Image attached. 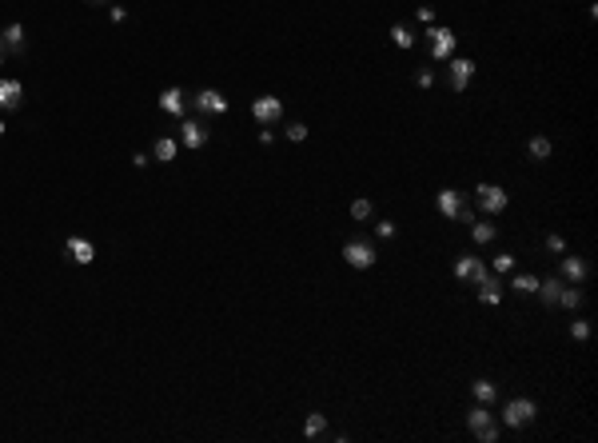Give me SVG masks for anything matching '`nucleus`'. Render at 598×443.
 <instances>
[{
    "instance_id": "f257e3e1",
    "label": "nucleus",
    "mask_w": 598,
    "mask_h": 443,
    "mask_svg": "<svg viewBox=\"0 0 598 443\" xmlns=\"http://www.w3.org/2000/svg\"><path fill=\"white\" fill-rule=\"evenodd\" d=\"M475 200H479V208H483L486 216H503V212L510 208V192L499 188V184H486V180L475 188Z\"/></svg>"
},
{
    "instance_id": "f03ea898",
    "label": "nucleus",
    "mask_w": 598,
    "mask_h": 443,
    "mask_svg": "<svg viewBox=\"0 0 598 443\" xmlns=\"http://www.w3.org/2000/svg\"><path fill=\"white\" fill-rule=\"evenodd\" d=\"M343 260L355 268V272H367V268H375V248H371L367 240H347L343 244Z\"/></svg>"
},
{
    "instance_id": "7ed1b4c3",
    "label": "nucleus",
    "mask_w": 598,
    "mask_h": 443,
    "mask_svg": "<svg viewBox=\"0 0 598 443\" xmlns=\"http://www.w3.org/2000/svg\"><path fill=\"white\" fill-rule=\"evenodd\" d=\"M534 416H538L534 399H506V407H503V423H506V427H527Z\"/></svg>"
},
{
    "instance_id": "20e7f679",
    "label": "nucleus",
    "mask_w": 598,
    "mask_h": 443,
    "mask_svg": "<svg viewBox=\"0 0 598 443\" xmlns=\"http://www.w3.org/2000/svg\"><path fill=\"white\" fill-rule=\"evenodd\" d=\"M192 108L204 112V116H224L228 112V96L220 92V88H204V92L192 96Z\"/></svg>"
},
{
    "instance_id": "39448f33",
    "label": "nucleus",
    "mask_w": 598,
    "mask_h": 443,
    "mask_svg": "<svg viewBox=\"0 0 598 443\" xmlns=\"http://www.w3.org/2000/svg\"><path fill=\"white\" fill-rule=\"evenodd\" d=\"M427 40H431V60L435 64L455 56V32L451 28H427Z\"/></svg>"
},
{
    "instance_id": "423d86ee",
    "label": "nucleus",
    "mask_w": 598,
    "mask_h": 443,
    "mask_svg": "<svg viewBox=\"0 0 598 443\" xmlns=\"http://www.w3.org/2000/svg\"><path fill=\"white\" fill-rule=\"evenodd\" d=\"M252 116L259 120V124H279V120H283V100H279V96H255Z\"/></svg>"
},
{
    "instance_id": "0eeeda50",
    "label": "nucleus",
    "mask_w": 598,
    "mask_h": 443,
    "mask_svg": "<svg viewBox=\"0 0 598 443\" xmlns=\"http://www.w3.org/2000/svg\"><path fill=\"white\" fill-rule=\"evenodd\" d=\"M475 60H467V56H451L447 60V72H451V88L455 92H467V84H471V76H475Z\"/></svg>"
},
{
    "instance_id": "6e6552de",
    "label": "nucleus",
    "mask_w": 598,
    "mask_h": 443,
    "mask_svg": "<svg viewBox=\"0 0 598 443\" xmlns=\"http://www.w3.org/2000/svg\"><path fill=\"white\" fill-rule=\"evenodd\" d=\"M211 140V132H207L204 120H180V144L184 148H204Z\"/></svg>"
},
{
    "instance_id": "1a4fd4ad",
    "label": "nucleus",
    "mask_w": 598,
    "mask_h": 443,
    "mask_svg": "<svg viewBox=\"0 0 598 443\" xmlns=\"http://www.w3.org/2000/svg\"><path fill=\"white\" fill-rule=\"evenodd\" d=\"M558 276L567 283H582L586 276H590V264L582 256H562V264H558Z\"/></svg>"
},
{
    "instance_id": "9d476101",
    "label": "nucleus",
    "mask_w": 598,
    "mask_h": 443,
    "mask_svg": "<svg viewBox=\"0 0 598 443\" xmlns=\"http://www.w3.org/2000/svg\"><path fill=\"white\" fill-rule=\"evenodd\" d=\"M64 252H68L76 264H92V260H96V244H92V240H84V236H68V240H64Z\"/></svg>"
},
{
    "instance_id": "9b49d317",
    "label": "nucleus",
    "mask_w": 598,
    "mask_h": 443,
    "mask_svg": "<svg viewBox=\"0 0 598 443\" xmlns=\"http://www.w3.org/2000/svg\"><path fill=\"white\" fill-rule=\"evenodd\" d=\"M435 208L447 216V220H459V212H463V192H455V188H443L435 196Z\"/></svg>"
},
{
    "instance_id": "f8f14e48",
    "label": "nucleus",
    "mask_w": 598,
    "mask_h": 443,
    "mask_svg": "<svg viewBox=\"0 0 598 443\" xmlns=\"http://www.w3.org/2000/svg\"><path fill=\"white\" fill-rule=\"evenodd\" d=\"M0 52H12V56H24V24H8L0 32Z\"/></svg>"
},
{
    "instance_id": "ddd939ff",
    "label": "nucleus",
    "mask_w": 598,
    "mask_h": 443,
    "mask_svg": "<svg viewBox=\"0 0 598 443\" xmlns=\"http://www.w3.org/2000/svg\"><path fill=\"white\" fill-rule=\"evenodd\" d=\"M21 100H24V84H21V80H0V108L16 112Z\"/></svg>"
},
{
    "instance_id": "4468645a",
    "label": "nucleus",
    "mask_w": 598,
    "mask_h": 443,
    "mask_svg": "<svg viewBox=\"0 0 598 443\" xmlns=\"http://www.w3.org/2000/svg\"><path fill=\"white\" fill-rule=\"evenodd\" d=\"M160 108L168 112V116H184V108H187L184 88H164V92H160Z\"/></svg>"
},
{
    "instance_id": "2eb2a0df",
    "label": "nucleus",
    "mask_w": 598,
    "mask_h": 443,
    "mask_svg": "<svg viewBox=\"0 0 598 443\" xmlns=\"http://www.w3.org/2000/svg\"><path fill=\"white\" fill-rule=\"evenodd\" d=\"M562 276H547V280H538V292L534 296H543V307H558V292H562Z\"/></svg>"
},
{
    "instance_id": "dca6fc26",
    "label": "nucleus",
    "mask_w": 598,
    "mask_h": 443,
    "mask_svg": "<svg viewBox=\"0 0 598 443\" xmlns=\"http://www.w3.org/2000/svg\"><path fill=\"white\" fill-rule=\"evenodd\" d=\"M495 416H491V403H475L471 412H467V427H471V435H479L483 427H491Z\"/></svg>"
},
{
    "instance_id": "f3484780",
    "label": "nucleus",
    "mask_w": 598,
    "mask_h": 443,
    "mask_svg": "<svg viewBox=\"0 0 598 443\" xmlns=\"http://www.w3.org/2000/svg\"><path fill=\"white\" fill-rule=\"evenodd\" d=\"M176 152H180V144L172 140V136H160V140L152 144V160H160V164H172Z\"/></svg>"
},
{
    "instance_id": "a211bd4d",
    "label": "nucleus",
    "mask_w": 598,
    "mask_h": 443,
    "mask_svg": "<svg viewBox=\"0 0 598 443\" xmlns=\"http://www.w3.org/2000/svg\"><path fill=\"white\" fill-rule=\"evenodd\" d=\"M471 396H475V403H495V399H499V388H495L491 379H475V383H471Z\"/></svg>"
},
{
    "instance_id": "6ab92c4d",
    "label": "nucleus",
    "mask_w": 598,
    "mask_h": 443,
    "mask_svg": "<svg viewBox=\"0 0 598 443\" xmlns=\"http://www.w3.org/2000/svg\"><path fill=\"white\" fill-rule=\"evenodd\" d=\"M495 236H499V224H479V216L471 220V240L475 244H491Z\"/></svg>"
},
{
    "instance_id": "aec40b11",
    "label": "nucleus",
    "mask_w": 598,
    "mask_h": 443,
    "mask_svg": "<svg viewBox=\"0 0 598 443\" xmlns=\"http://www.w3.org/2000/svg\"><path fill=\"white\" fill-rule=\"evenodd\" d=\"M323 431H327V416L311 412V416H307V423H303V435H307V440H320Z\"/></svg>"
},
{
    "instance_id": "412c9836",
    "label": "nucleus",
    "mask_w": 598,
    "mask_h": 443,
    "mask_svg": "<svg viewBox=\"0 0 598 443\" xmlns=\"http://www.w3.org/2000/svg\"><path fill=\"white\" fill-rule=\"evenodd\" d=\"M479 300H483L486 307H499V303H503V283L491 280L486 288H479Z\"/></svg>"
},
{
    "instance_id": "4be33fe9",
    "label": "nucleus",
    "mask_w": 598,
    "mask_h": 443,
    "mask_svg": "<svg viewBox=\"0 0 598 443\" xmlns=\"http://www.w3.org/2000/svg\"><path fill=\"white\" fill-rule=\"evenodd\" d=\"M510 288H515L519 296H534V292H538V276L523 272V276H515V280H510Z\"/></svg>"
},
{
    "instance_id": "5701e85b",
    "label": "nucleus",
    "mask_w": 598,
    "mask_h": 443,
    "mask_svg": "<svg viewBox=\"0 0 598 443\" xmlns=\"http://www.w3.org/2000/svg\"><path fill=\"white\" fill-rule=\"evenodd\" d=\"M558 303L575 312L578 303H582V292H578V283H562V292H558Z\"/></svg>"
},
{
    "instance_id": "b1692460",
    "label": "nucleus",
    "mask_w": 598,
    "mask_h": 443,
    "mask_svg": "<svg viewBox=\"0 0 598 443\" xmlns=\"http://www.w3.org/2000/svg\"><path fill=\"white\" fill-rule=\"evenodd\" d=\"M527 152H530V160H551V140L547 136H534L527 144Z\"/></svg>"
},
{
    "instance_id": "393cba45",
    "label": "nucleus",
    "mask_w": 598,
    "mask_h": 443,
    "mask_svg": "<svg viewBox=\"0 0 598 443\" xmlns=\"http://www.w3.org/2000/svg\"><path fill=\"white\" fill-rule=\"evenodd\" d=\"M391 40L399 48H415V32L407 28V24H395V28H391Z\"/></svg>"
},
{
    "instance_id": "a878e982",
    "label": "nucleus",
    "mask_w": 598,
    "mask_h": 443,
    "mask_svg": "<svg viewBox=\"0 0 598 443\" xmlns=\"http://www.w3.org/2000/svg\"><path fill=\"white\" fill-rule=\"evenodd\" d=\"M475 264H479V256H459V260H455V280H471Z\"/></svg>"
},
{
    "instance_id": "bb28decb",
    "label": "nucleus",
    "mask_w": 598,
    "mask_h": 443,
    "mask_svg": "<svg viewBox=\"0 0 598 443\" xmlns=\"http://www.w3.org/2000/svg\"><path fill=\"white\" fill-rule=\"evenodd\" d=\"M351 220H371V200H351Z\"/></svg>"
},
{
    "instance_id": "cd10ccee",
    "label": "nucleus",
    "mask_w": 598,
    "mask_h": 443,
    "mask_svg": "<svg viewBox=\"0 0 598 443\" xmlns=\"http://www.w3.org/2000/svg\"><path fill=\"white\" fill-rule=\"evenodd\" d=\"M471 280H475V288H486V283L495 280V276H491V268H486L483 260H479V264H475V272H471Z\"/></svg>"
},
{
    "instance_id": "c85d7f7f",
    "label": "nucleus",
    "mask_w": 598,
    "mask_h": 443,
    "mask_svg": "<svg viewBox=\"0 0 598 443\" xmlns=\"http://www.w3.org/2000/svg\"><path fill=\"white\" fill-rule=\"evenodd\" d=\"M571 340H578V344L590 340V324H586V320H571Z\"/></svg>"
},
{
    "instance_id": "c756f323",
    "label": "nucleus",
    "mask_w": 598,
    "mask_h": 443,
    "mask_svg": "<svg viewBox=\"0 0 598 443\" xmlns=\"http://www.w3.org/2000/svg\"><path fill=\"white\" fill-rule=\"evenodd\" d=\"M510 268H515V256H510V252H503V256H495V264H491V272H499V276H506Z\"/></svg>"
},
{
    "instance_id": "7c9ffc66",
    "label": "nucleus",
    "mask_w": 598,
    "mask_h": 443,
    "mask_svg": "<svg viewBox=\"0 0 598 443\" xmlns=\"http://www.w3.org/2000/svg\"><path fill=\"white\" fill-rule=\"evenodd\" d=\"M543 244H547V252H554V256H562V252H567V240H562V236H547V240H543Z\"/></svg>"
},
{
    "instance_id": "2f4dec72",
    "label": "nucleus",
    "mask_w": 598,
    "mask_h": 443,
    "mask_svg": "<svg viewBox=\"0 0 598 443\" xmlns=\"http://www.w3.org/2000/svg\"><path fill=\"white\" fill-rule=\"evenodd\" d=\"M287 140L303 144V140H307V124H287Z\"/></svg>"
},
{
    "instance_id": "473e14b6",
    "label": "nucleus",
    "mask_w": 598,
    "mask_h": 443,
    "mask_svg": "<svg viewBox=\"0 0 598 443\" xmlns=\"http://www.w3.org/2000/svg\"><path fill=\"white\" fill-rule=\"evenodd\" d=\"M415 84H419V88H431V84H435V72H431V68H419V72H415Z\"/></svg>"
},
{
    "instance_id": "72a5a7b5",
    "label": "nucleus",
    "mask_w": 598,
    "mask_h": 443,
    "mask_svg": "<svg viewBox=\"0 0 598 443\" xmlns=\"http://www.w3.org/2000/svg\"><path fill=\"white\" fill-rule=\"evenodd\" d=\"M375 236H379V240L395 236V224H391V220H379V224H375Z\"/></svg>"
},
{
    "instance_id": "f704fd0d",
    "label": "nucleus",
    "mask_w": 598,
    "mask_h": 443,
    "mask_svg": "<svg viewBox=\"0 0 598 443\" xmlns=\"http://www.w3.org/2000/svg\"><path fill=\"white\" fill-rule=\"evenodd\" d=\"M475 440H479V443H495V440H499V427H495V423H491V427H483V431H479V435H475Z\"/></svg>"
},
{
    "instance_id": "c9c22d12",
    "label": "nucleus",
    "mask_w": 598,
    "mask_h": 443,
    "mask_svg": "<svg viewBox=\"0 0 598 443\" xmlns=\"http://www.w3.org/2000/svg\"><path fill=\"white\" fill-rule=\"evenodd\" d=\"M132 164H136V168H148V164H152V156H144V152H136V156H132Z\"/></svg>"
},
{
    "instance_id": "e433bc0d",
    "label": "nucleus",
    "mask_w": 598,
    "mask_h": 443,
    "mask_svg": "<svg viewBox=\"0 0 598 443\" xmlns=\"http://www.w3.org/2000/svg\"><path fill=\"white\" fill-rule=\"evenodd\" d=\"M4 132H8V124H4V120H0V136H4Z\"/></svg>"
},
{
    "instance_id": "4c0bfd02",
    "label": "nucleus",
    "mask_w": 598,
    "mask_h": 443,
    "mask_svg": "<svg viewBox=\"0 0 598 443\" xmlns=\"http://www.w3.org/2000/svg\"><path fill=\"white\" fill-rule=\"evenodd\" d=\"M92 4H108V0H92Z\"/></svg>"
},
{
    "instance_id": "58836bf2",
    "label": "nucleus",
    "mask_w": 598,
    "mask_h": 443,
    "mask_svg": "<svg viewBox=\"0 0 598 443\" xmlns=\"http://www.w3.org/2000/svg\"><path fill=\"white\" fill-rule=\"evenodd\" d=\"M0 64H4V52H0Z\"/></svg>"
}]
</instances>
